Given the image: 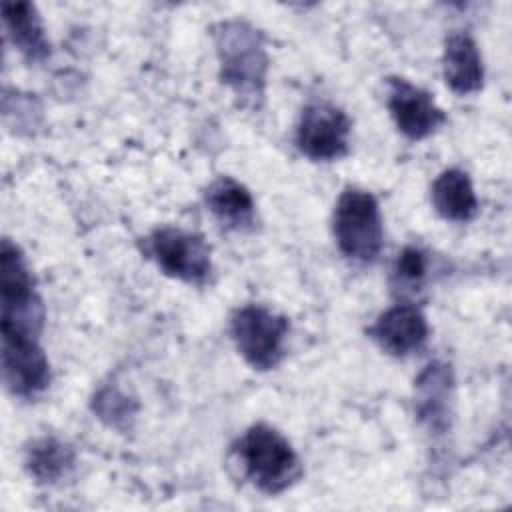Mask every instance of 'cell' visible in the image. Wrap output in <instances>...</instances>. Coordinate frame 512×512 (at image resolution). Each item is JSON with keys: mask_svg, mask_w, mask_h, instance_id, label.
I'll return each mask as SVG.
<instances>
[{"mask_svg": "<svg viewBox=\"0 0 512 512\" xmlns=\"http://www.w3.org/2000/svg\"><path fill=\"white\" fill-rule=\"evenodd\" d=\"M212 38L220 64V78L238 98L256 104L264 96L268 54L264 36L244 20L218 22Z\"/></svg>", "mask_w": 512, "mask_h": 512, "instance_id": "1", "label": "cell"}, {"mask_svg": "<svg viewBox=\"0 0 512 512\" xmlns=\"http://www.w3.org/2000/svg\"><path fill=\"white\" fill-rule=\"evenodd\" d=\"M248 480L264 494H280L302 474L298 454L282 432L270 424L250 426L236 446Z\"/></svg>", "mask_w": 512, "mask_h": 512, "instance_id": "2", "label": "cell"}, {"mask_svg": "<svg viewBox=\"0 0 512 512\" xmlns=\"http://www.w3.org/2000/svg\"><path fill=\"white\" fill-rule=\"evenodd\" d=\"M44 320L42 300L20 248L2 240L0 246V328L2 336L38 338Z\"/></svg>", "mask_w": 512, "mask_h": 512, "instance_id": "3", "label": "cell"}, {"mask_svg": "<svg viewBox=\"0 0 512 512\" xmlns=\"http://www.w3.org/2000/svg\"><path fill=\"white\" fill-rule=\"evenodd\" d=\"M332 230L346 258L374 262L384 242L382 214L376 198L360 188L342 190L334 206Z\"/></svg>", "mask_w": 512, "mask_h": 512, "instance_id": "4", "label": "cell"}, {"mask_svg": "<svg viewBox=\"0 0 512 512\" xmlns=\"http://www.w3.org/2000/svg\"><path fill=\"white\" fill-rule=\"evenodd\" d=\"M144 254L170 278L186 284H206L212 274L210 246L190 230L160 226L144 238Z\"/></svg>", "mask_w": 512, "mask_h": 512, "instance_id": "5", "label": "cell"}, {"mask_svg": "<svg viewBox=\"0 0 512 512\" xmlns=\"http://www.w3.org/2000/svg\"><path fill=\"white\" fill-rule=\"evenodd\" d=\"M230 334L240 356L256 370H272L284 358L288 320L264 306H240L230 318Z\"/></svg>", "mask_w": 512, "mask_h": 512, "instance_id": "6", "label": "cell"}, {"mask_svg": "<svg viewBox=\"0 0 512 512\" xmlns=\"http://www.w3.org/2000/svg\"><path fill=\"white\" fill-rule=\"evenodd\" d=\"M350 134L352 122L344 110L324 100L310 102L296 126V146L310 160L330 162L348 154Z\"/></svg>", "mask_w": 512, "mask_h": 512, "instance_id": "7", "label": "cell"}, {"mask_svg": "<svg viewBox=\"0 0 512 512\" xmlns=\"http://www.w3.org/2000/svg\"><path fill=\"white\" fill-rule=\"evenodd\" d=\"M386 106L396 128L410 140L428 138L446 122V116L432 94L406 78H388Z\"/></svg>", "mask_w": 512, "mask_h": 512, "instance_id": "8", "label": "cell"}, {"mask_svg": "<svg viewBox=\"0 0 512 512\" xmlns=\"http://www.w3.org/2000/svg\"><path fill=\"white\" fill-rule=\"evenodd\" d=\"M2 378L20 398H32L50 384V362L38 338L2 336Z\"/></svg>", "mask_w": 512, "mask_h": 512, "instance_id": "9", "label": "cell"}, {"mask_svg": "<svg viewBox=\"0 0 512 512\" xmlns=\"http://www.w3.org/2000/svg\"><path fill=\"white\" fill-rule=\"evenodd\" d=\"M368 334L384 352L392 356H408L424 346L428 338V322L416 306L396 304L376 318Z\"/></svg>", "mask_w": 512, "mask_h": 512, "instance_id": "10", "label": "cell"}, {"mask_svg": "<svg viewBox=\"0 0 512 512\" xmlns=\"http://www.w3.org/2000/svg\"><path fill=\"white\" fill-rule=\"evenodd\" d=\"M442 74L456 94H472L482 88L484 68L474 38L466 32H452L444 42Z\"/></svg>", "mask_w": 512, "mask_h": 512, "instance_id": "11", "label": "cell"}, {"mask_svg": "<svg viewBox=\"0 0 512 512\" xmlns=\"http://www.w3.org/2000/svg\"><path fill=\"white\" fill-rule=\"evenodd\" d=\"M204 202L214 218L232 230H250L256 222V206L250 190L232 176L214 178L206 192Z\"/></svg>", "mask_w": 512, "mask_h": 512, "instance_id": "12", "label": "cell"}, {"mask_svg": "<svg viewBox=\"0 0 512 512\" xmlns=\"http://www.w3.org/2000/svg\"><path fill=\"white\" fill-rule=\"evenodd\" d=\"M2 20L6 36L26 60L40 62L48 56L50 44L34 4L22 0L2 2Z\"/></svg>", "mask_w": 512, "mask_h": 512, "instance_id": "13", "label": "cell"}, {"mask_svg": "<svg viewBox=\"0 0 512 512\" xmlns=\"http://www.w3.org/2000/svg\"><path fill=\"white\" fill-rule=\"evenodd\" d=\"M432 204L444 220L468 222L478 210L476 192L470 176L460 168L440 172L430 190Z\"/></svg>", "mask_w": 512, "mask_h": 512, "instance_id": "14", "label": "cell"}, {"mask_svg": "<svg viewBox=\"0 0 512 512\" xmlns=\"http://www.w3.org/2000/svg\"><path fill=\"white\" fill-rule=\"evenodd\" d=\"M452 388V374L446 364L432 362L416 380L418 416L434 430H444L448 424L446 410Z\"/></svg>", "mask_w": 512, "mask_h": 512, "instance_id": "15", "label": "cell"}, {"mask_svg": "<svg viewBox=\"0 0 512 512\" xmlns=\"http://www.w3.org/2000/svg\"><path fill=\"white\" fill-rule=\"evenodd\" d=\"M74 464V450L54 436L32 442L26 452V468L36 482L52 484L60 480Z\"/></svg>", "mask_w": 512, "mask_h": 512, "instance_id": "16", "label": "cell"}, {"mask_svg": "<svg viewBox=\"0 0 512 512\" xmlns=\"http://www.w3.org/2000/svg\"><path fill=\"white\" fill-rule=\"evenodd\" d=\"M426 252L418 246H404L394 262V278L398 286H418L426 276Z\"/></svg>", "mask_w": 512, "mask_h": 512, "instance_id": "17", "label": "cell"}, {"mask_svg": "<svg viewBox=\"0 0 512 512\" xmlns=\"http://www.w3.org/2000/svg\"><path fill=\"white\" fill-rule=\"evenodd\" d=\"M94 410L100 414V418L108 420L114 426H118L120 420H126L128 416H132L130 402L126 400V396H122L116 390H102L96 396Z\"/></svg>", "mask_w": 512, "mask_h": 512, "instance_id": "18", "label": "cell"}]
</instances>
